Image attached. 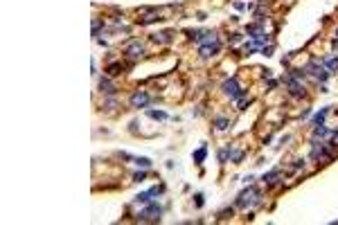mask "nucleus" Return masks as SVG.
I'll list each match as a JSON object with an SVG mask.
<instances>
[{
  "instance_id": "nucleus-1",
  "label": "nucleus",
  "mask_w": 338,
  "mask_h": 225,
  "mask_svg": "<svg viewBox=\"0 0 338 225\" xmlns=\"http://www.w3.org/2000/svg\"><path fill=\"white\" fill-rule=\"evenodd\" d=\"M144 101H147V97H144V95H135L133 97V104H144Z\"/></svg>"
}]
</instances>
